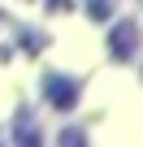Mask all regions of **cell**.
Returning a JSON list of instances; mask_svg holds the SVG:
<instances>
[{
  "mask_svg": "<svg viewBox=\"0 0 143 147\" xmlns=\"http://www.w3.org/2000/svg\"><path fill=\"white\" fill-rule=\"evenodd\" d=\"M43 91H48V100H52L56 108H69V104L78 100V82H74V78H56V74L43 78Z\"/></svg>",
  "mask_w": 143,
  "mask_h": 147,
  "instance_id": "cell-1",
  "label": "cell"
},
{
  "mask_svg": "<svg viewBox=\"0 0 143 147\" xmlns=\"http://www.w3.org/2000/svg\"><path fill=\"white\" fill-rule=\"evenodd\" d=\"M134 43H139V26H134V22H121V26H117V35L108 39V52H113L117 61H130Z\"/></svg>",
  "mask_w": 143,
  "mask_h": 147,
  "instance_id": "cell-2",
  "label": "cell"
}]
</instances>
